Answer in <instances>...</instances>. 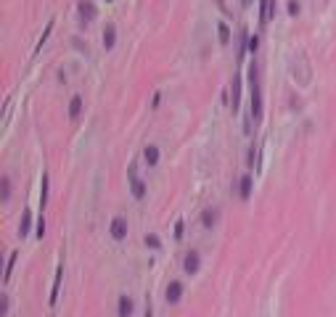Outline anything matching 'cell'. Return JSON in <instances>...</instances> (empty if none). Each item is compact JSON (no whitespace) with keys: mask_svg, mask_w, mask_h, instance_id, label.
Instances as JSON below:
<instances>
[{"mask_svg":"<svg viewBox=\"0 0 336 317\" xmlns=\"http://www.w3.org/2000/svg\"><path fill=\"white\" fill-rule=\"evenodd\" d=\"M127 177H130V193H133V198L135 201H143V198H146V182L135 175V164H130Z\"/></svg>","mask_w":336,"mask_h":317,"instance_id":"1","label":"cell"},{"mask_svg":"<svg viewBox=\"0 0 336 317\" xmlns=\"http://www.w3.org/2000/svg\"><path fill=\"white\" fill-rule=\"evenodd\" d=\"M183 291H186V285H183L180 280L167 283V288H164V301H167V304H178V301L183 299Z\"/></svg>","mask_w":336,"mask_h":317,"instance_id":"2","label":"cell"},{"mask_svg":"<svg viewBox=\"0 0 336 317\" xmlns=\"http://www.w3.org/2000/svg\"><path fill=\"white\" fill-rule=\"evenodd\" d=\"M198 267H201V254L196 249H188V254L183 257V270L188 275H193V272H198Z\"/></svg>","mask_w":336,"mask_h":317,"instance_id":"3","label":"cell"},{"mask_svg":"<svg viewBox=\"0 0 336 317\" xmlns=\"http://www.w3.org/2000/svg\"><path fill=\"white\" fill-rule=\"evenodd\" d=\"M109 233L114 241H125L127 238V220L125 217H114L111 225H109Z\"/></svg>","mask_w":336,"mask_h":317,"instance_id":"4","label":"cell"},{"mask_svg":"<svg viewBox=\"0 0 336 317\" xmlns=\"http://www.w3.org/2000/svg\"><path fill=\"white\" fill-rule=\"evenodd\" d=\"M217 220H220V209L217 206H209V209H204V212H201V225L204 227H215Z\"/></svg>","mask_w":336,"mask_h":317,"instance_id":"5","label":"cell"},{"mask_svg":"<svg viewBox=\"0 0 336 317\" xmlns=\"http://www.w3.org/2000/svg\"><path fill=\"white\" fill-rule=\"evenodd\" d=\"M77 11H80V19L85 21V24H88V21H93V19H96V5L90 3V0H80Z\"/></svg>","mask_w":336,"mask_h":317,"instance_id":"6","label":"cell"},{"mask_svg":"<svg viewBox=\"0 0 336 317\" xmlns=\"http://www.w3.org/2000/svg\"><path fill=\"white\" fill-rule=\"evenodd\" d=\"M117 304H119V307H117L119 317H133V309H135V304H133V299H130V296H125V293H122Z\"/></svg>","mask_w":336,"mask_h":317,"instance_id":"7","label":"cell"},{"mask_svg":"<svg viewBox=\"0 0 336 317\" xmlns=\"http://www.w3.org/2000/svg\"><path fill=\"white\" fill-rule=\"evenodd\" d=\"M143 159H146L148 167H156V164H159V145L148 143L146 148H143Z\"/></svg>","mask_w":336,"mask_h":317,"instance_id":"8","label":"cell"},{"mask_svg":"<svg viewBox=\"0 0 336 317\" xmlns=\"http://www.w3.org/2000/svg\"><path fill=\"white\" fill-rule=\"evenodd\" d=\"M239 106H241V77L236 74V77H233V95H231V109H233V111H239Z\"/></svg>","mask_w":336,"mask_h":317,"instance_id":"9","label":"cell"},{"mask_svg":"<svg viewBox=\"0 0 336 317\" xmlns=\"http://www.w3.org/2000/svg\"><path fill=\"white\" fill-rule=\"evenodd\" d=\"M114 43H117V29H114V24H106L103 27V48L111 50Z\"/></svg>","mask_w":336,"mask_h":317,"instance_id":"10","label":"cell"},{"mask_svg":"<svg viewBox=\"0 0 336 317\" xmlns=\"http://www.w3.org/2000/svg\"><path fill=\"white\" fill-rule=\"evenodd\" d=\"M239 193H241V201H249V198H251V175H243V177H241Z\"/></svg>","mask_w":336,"mask_h":317,"instance_id":"11","label":"cell"},{"mask_svg":"<svg viewBox=\"0 0 336 317\" xmlns=\"http://www.w3.org/2000/svg\"><path fill=\"white\" fill-rule=\"evenodd\" d=\"M61 277H64V265H58V267H56V280H53V288H50V304H56V299H58Z\"/></svg>","mask_w":336,"mask_h":317,"instance_id":"12","label":"cell"},{"mask_svg":"<svg viewBox=\"0 0 336 317\" xmlns=\"http://www.w3.org/2000/svg\"><path fill=\"white\" fill-rule=\"evenodd\" d=\"M29 225H32V212H29V209H24V214H21V225H19V238H27Z\"/></svg>","mask_w":336,"mask_h":317,"instance_id":"13","label":"cell"},{"mask_svg":"<svg viewBox=\"0 0 336 317\" xmlns=\"http://www.w3.org/2000/svg\"><path fill=\"white\" fill-rule=\"evenodd\" d=\"M80 114H82V95H72V100H69V117L77 119Z\"/></svg>","mask_w":336,"mask_h":317,"instance_id":"14","label":"cell"},{"mask_svg":"<svg viewBox=\"0 0 336 317\" xmlns=\"http://www.w3.org/2000/svg\"><path fill=\"white\" fill-rule=\"evenodd\" d=\"M273 5H276V0H262V13H259V24H267V21H270Z\"/></svg>","mask_w":336,"mask_h":317,"instance_id":"15","label":"cell"},{"mask_svg":"<svg viewBox=\"0 0 336 317\" xmlns=\"http://www.w3.org/2000/svg\"><path fill=\"white\" fill-rule=\"evenodd\" d=\"M16 259H19V251H11V257H8V267H5V275H3V283H8V280H11V272H13V265H16Z\"/></svg>","mask_w":336,"mask_h":317,"instance_id":"16","label":"cell"},{"mask_svg":"<svg viewBox=\"0 0 336 317\" xmlns=\"http://www.w3.org/2000/svg\"><path fill=\"white\" fill-rule=\"evenodd\" d=\"M217 32H220V45H228V43H231V29H228V24H223V21H220V24H217Z\"/></svg>","mask_w":336,"mask_h":317,"instance_id":"17","label":"cell"},{"mask_svg":"<svg viewBox=\"0 0 336 317\" xmlns=\"http://www.w3.org/2000/svg\"><path fill=\"white\" fill-rule=\"evenodd\" d=\"M246 43H249V35H246V29H241V35H239V53H236L239 58H243V53H246Z\"/></svg>","mask_w":336,"mask_h":317,"instance_id":"18","label":"cell"},{"mask_svg":"<svg viewBox=\"0 0 336 317\" xmlns=\"http://www.w3.org/2000/svg\"><path fill=\"white\" fill-rule=\"evenodd\" d=\"M0 198H3V201L11 198V180H8V177H3V180H0Z\"/></svg>","mask_w":336,"mask_h":317,"instance_id":"19","label":"cell"},{"mask_svg":"<svg viewBox=\"0 0 336 317\" xmlns=\"http://www.w3.org/2000/svg\"><path fill=\"white\" fill-rule=\"evenodd\" d=\"M50 32H53V19L48 21V27H45V32H43V37H40V43L35 45V50H37V53H40V48H43L45 43H48V37H50Z\"/></svg>","mask_w":336,"mask_h":317,"instance_id":"20","label":"cell"},{"mask_svg":"<svg viewBox=\"0 0 336 317\" xmlns=\"http://www.w3.org/2000/svg\"><path fill=\"white\" fill-rule=\"evenodd\" d=\"M48 185H50V177L43 175V193H40V206L48 204Z\"/></svg>","mask_w":336,"mask_h":317,"instance_id":"21","label":"cell"},{"mask_svg":"<svg viewBox=\"0 0 336 317\" xmlns=\"http://www.w3.org/2000/svg\"><path fill=\"white\" fill-rule=\"evenodd\" d=\"M148 246V249H159V246H162V241H159V235H154V233H148L146 235V241H143Z\"/></svg>","mask_w":336,"mask_h":317,"instance_id":"22","label":"cell"},{"mask_svg":"<svg viewBox=\"0 0 336 317\" xmlns=\"http://www.w3.org/2000/svg\"><path fill=\"white\" fill-rule=\"evenodd\" d=\"M8 304H11V301H8V293H0V315H8Z\"/></svg>","mask_w":336,"mask_h":317,"instance_id":"23","label":"cell"},{"mask_svg":"<svg viewBox=\"0 0 336 317\" xmlns=\"http://www.w3.org/2000/svg\"><path fill=\"white\" fill-rule=\"evenodd\" d=\"M286 11H288V16H296V13H299V0H288Z\"/></svg>","mask_w":336,"mask_h":317,"instance_id":"24","label":"cell"},{"mask_svg":"<svg viewBox=\"0 0 336 317\" xmlns=\"http://www.w3.org/2000/svg\"><path fill=\"white\" fill-rule=\"evenodd\" d=\"M259 48V37L254 35V37H249V43H246V53H254Z\"/></svg>","mask_w":336,"mask_h":317,"instance_id":"25","label":"cell"},{"mask_svg":"<svg viewBox=\"0 0 336 317\" xmlns=\"http://www.w3.org/2000/svg\"><path fill=\"white\" fill-rule=\"evenodd\" d=\"M35 233H37V238H43V235H45V220H43V217L37 220V227H35Z\"/></svg>","mask_w":336,"mask_h":317,"instance_id":"26","label":"cell"},{"mask_svg":"<svg viewBox=\"0 0 336 317\" xmlns=\"http://www.w3.org/2000/svg\"><path fill=\"white\" fill-rule=\"evenodd\" d=\"M175 238H178V241L183 238V220H178V225H175Z\"/></svg>","mask_w":336,"mask_h":317,"instance_id":"27","label":"cell"},{"mask_svg":"<svg viewBox=\"0 0 336 317\" xmlns=\"http://www.w3.org/2000/svg\"><path fill=\"white\" fill-rule=\"evenodd\" d=\"M246 164H249V167L254 164V148H249V151H246Z\"/></svg>","mask_w":336,"mask_h":317,"instance_id":"28","label":"cell"},{"mask_svg":"<svg viewBox=\"0 0 336 317\" xmlns=\"http://www.w3.org/2000/svg\"><path fill=\"white\" fill-rule=\"evenodd\" d=\"M241 3H243V5H246V8H249V5H251V0H241Z\"/></svg>","mask_w":336,"mask_h":317,"instance_id":"29","label":"cell"},{"mask_svg":"<svg viewBox=\"0 0 336 317\" xmlns=\"http://www.w3.org/2000/svg\"><path fill=\"white\" fill-rule=\"evenodd\" d=\"M109 3H111V0H109Z\"/></svg>","mask_w":336,"mask_h":317,"instance_id":"30","label":"cell"}]
</instances>
